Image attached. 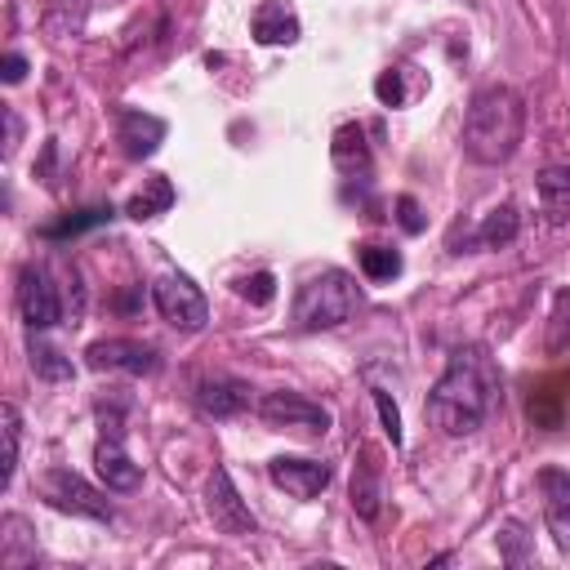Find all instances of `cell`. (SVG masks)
<instances>
[{"label":"cell","instance_id":"6da1fadb","mask_svg":"<svg viewBox=\"0 0 570 570\" xmlns=\"http://www.w3.org/2000/svg\"><path fill=\"white\" fill-rule=\"evenodd\" d=\"M499 370L485 347H454L445 374L428 392V419L445 436H472L499 410Z\"/></svg>","mask_w":570,"mask_h":570},{"label":"cell","instance_id":"7a4b0ae2","mask_svg":"<svg viewBox=\"0 0 570 570\" xmlns=\"http://www.w3.org/2000/svg\"><path fill=\"white\" fill-rule=\"evenodd\" d=\"M525 134V102L508 85L476 89L463 116V151L476 165H503L521 147Z\"/></svg>","mask_w":570,"mask_h":570},{"label":"cell","instance_id":"3957f363","mask_svg":"<svg viewBox=\"0 0 570 570\" xmlns=\"http://www.w3.org/2000/svg\"><path fill=\"white\" fill-rule=\"evenodd\" d=\"M356 303H361L356 281H352L343 267H325L321 276H312V281L298 285L289 321H294V330H307V334H316V330H338L343 321L356 316Z\"/></svg>","mask_w":570,"mask_h":570},{"label":"cell","instance_id":"277c9868","mask_svg":"<svg viewBox=\"0 0 570 570\" xmlns=\"http://www.w3.org/2000/svg\"><path fill=\"white\" fill-rule=\"evenodd\" d=\"M258 419L267 428H285V432H298V436H325L330 423H334L330 405H321L303 392H267L258 401Z\"/></svg>","mask_w":570,"mask_h":570},{"label":"cell","instance_id":"5b68a950","mask_svg":"<svg viewBox=\"0 0 570 570\" xmlns=\"http://www.w3.org/2000/svg\"><path fill=\"white\" fill-rule=\"evenodd\" d=\"M151 303H156V312L174 325V330H187V334H196V330H205V321H209V303H205V294L191 285V276H183V272H165V276H156V285H151Z\"/></svg>","mask_w":570,"mask_h":570},{"label":"cell","instance_id":"8992f818","mask_svg":"<svg viewBox=\"0 0 570 570\" xmlns=\"http://www.w3.org/2000/svg\"><path fill=\"white\" fill-rule=\"evenodd\" d=\"M40 490H45V499H49L58 512L89 517V521H111V503H107V494L94 490V485H89L80 472H71V468H53V472H45Z\"/></svg>","mask_w":570,"mask_h":570},{"label":"cell","instance_id":"52a82bcc","mask_svg":"<svg viewBox=\"0 0 570 570\" xmlns=\"http://www.w3.org/2000/svg\"><path fill=\"white\" fill-rule=\"evenodd\" d=\"M205 512H209L214 530H223V534H232V539H245V534L258 530V521H254V512L245 508V499L236 494L227 468H214V472H209V481H205Z\"/></svg>","mask_w":570,"mask_h":570},{"label":"cell","instance_id":"ba28073f","mask_svg":"<svg viewBox=\"0 0 570 570\" xmlns=\"http://www.w3.org/2000/svg\"><path fill=\"white\" fill-rule=\"evenodd\" d=\"M85 365L98 374H156L160 356L151 343L138 338H98L85 347Z\"/></svg>","mask_w":570,"mask_h":570},{"label":"cell","instance_id":"9c48e42d","mask_svg":"<svg viewBox=\"0 0 570 570\" xmlns=\"http://www.w3.org/2000/svg\"><path fill=\"white\" fill-rule=\"evenodd\" d=\"M18 312L31 330H49L62 321V303H58V289L49 285V276L40 267H22L18 272Z\"/></svg>","mask_w":570,"mask_h":570},{"label":"cell","instance_id":"30bf717a","mask_svg":"<svg viewBox=\"0 0 570 570\" xmlns=\"http://www.w3.org/2000/svg\"><path fill=\"white\" fill-rule=\"evenodd\" d=\"M267 476L285 490V494H294V499H316L325 485H330V463H321V459H294V454H276L272 463H267Z\"/></svg>","mask_w":570,"mask_h":570},{"label":"cell","instance_id":"8fae6325","mask_svg":"<svg viewBox=\"0 0 570 570\" xmlns=\"http://www.w3.org/2000/svg\"><path fill=\"white\" fill-rule=\"evenodd\" d=\"M94 472H98V481H102L107 490H116V494H129V490L142 485V468L125 454L120 436H107V432H102V441L94 445Z\"/></svg>","mask_w":570,"mask_h":570},{"label":"cell","instance_id":"7c38bea8","mask_svg":"<svg viewBox=\"0 0 570 570\" xmlns=\"http://www.w3.org/2000/svg\"><path fill=\"white\" fill-rule=\"evenodd\" d=\"M539 490H543V521H548L557 548L570 557V472L543 468L539 472Z\"/></svg>","mask_w":570,"mask_h":570},{"label":"cell","instance_id":"4fadbf2b","mask_svg":"<svg viewBox=\"0 0 570 570\" xmlns=\"http://www.w3.org/2000/svg\"><path fill=\"white\" fill-rule=\"evenodd\" d=\"M116 138L125 142V156H134V160H147L160 142H165V120L160 116H151V111H120V120H116Z\"/></svg>","mask_w":570,"mask_h":570},{"label":"cell","instance_id":"5bb4252c","mask_svg":"<svg viewBox=\"0 0 570 570\" xmlns=\"http://www.w3.org/2000/svg\"><path fill=\"white\" fill-rule=\"evenodd\" d=\"M249 31H254V40H258V45H294V40L303 36L298 13H294L285 0H263V4L254 9Z\"/></svg>","mask_w":570,"mask_h":570},{"label":"cell","instance_id":"9a60e30c","mask_svg":"<svg viewBox=\"0 0 570 570\" xmlns=\"http://www.w3.org/2000/svg\"><path fill=\"white\" fill-rule=\"evenodd\" d=\"M196 405L209 419H232V414H240L249 405V387L240 379H205L196 387Z\"/></svg>","mask_w":570,"mask_h":570},{"label":"cell","instance_id":"2e32d148","mask_svg":"<svg viewBox=\"0 0 570 570\" xmlns=\"http://www.w3.org/2000/svg\"><path fill=\"white\" fill-rule=\"evenodd\" d=\"M534 191H539V209L552 227H561L570 218V165H548L539 169L534 178Z\"/></svg>","mask_w":570,"mask_h":570},{"label":"cell","instance_id":"e0dca14e","mask_svg":"<svg viewBox=\"0 0 570 570\" xmlns=\"http://www.w3.org/2000/svg\"><path fill=\"white\" fill-rule=\"evenodd\" d=\"M31 561H36V534L18 512H9L0 521V566L4 570H22Z\"/></svg>","mask_w":570,"mask_h":570},{"label":"cell","instance_id":"ac0fdd59","mask_svg":"<svg viewBox=\"0 0 570 570\" xmlns=\"http://www.w3.org/2000/svg\"><path fill=\"white\" fill-rule=\"evenodd\" d=\"M330 156L343 174H365L370 169V147H365V129L361 125H338L334 129V142H330Z\"/></svg>","mask_w":570,"mask_h":570},{"label":"cell","instance_id":"d6986e66","mask_svg":"<svg viewBox=\"0 0 570 570\" xmlns=\"http://www.w3.org/2000/svg\"><path fill=\"white\" fill-rule=\"evenodd\" d=\"M174 205V183L165 178V174H151L147 183H142V191L138 196H129V205H125V214L129 218H156V214H165Z\"/></svg>","mask_w":570,"mask_h":570},{"label":"cell","instance_id":"ffe728a7","mask_svg":"<svg viewBox=\"0 0 570 570\" xmlns=\"http://www.w3.org/2000/svg\"><path fill=\"white\" fill-rule=\"evenodd\" d=\"M517 232H521V214H517V205H499V209H490L485 223L476 227V240H481L485 249H503V245L517 240Z\"/></svg>","mask_w":570,"mask_h":570},{"label":"cell","instance_id":"44dd1931","mask_svg":"<svg viewBox=\"0 0 570 570\" xmlns=\"http://www.w3.org/2000/svg\"><path fill=\"white\" fill-rule=\"evenodd\" d=\"M379 499H383V485H379V472H374V463L365 454L356 463V476H352V508H356V517L374 521L379 517Z\"/></svg>","mask_w":570,"mask_h":570},{"label":"cell","instance_id":"7402d4cb","mask_svg":"<svg viewBox=\"0 0 570 570\" xmlns=\"http://www.w3.org/2000/svg\"><path fill=\"white\" fill-rule=\"evenodd\" d=\"M31 370H36V379H45V383H71L76 379V365L58 352V347H49V343H31Z\"/></svg>","mask_w":570,"mask_h":570},{"label":"cell","instance_id":"603a6c76","mask_svg":"<svg viewBox=\"0 0 570 570\" xmlns=\"http://www.w3.org/2000/svg\"><path fill=\"white\" fill-rule=\"evenodd\" d=\"M356 263H361V272H365L370 281H392V276H401V249H392V245H361V249H356Z\"/></svg>","mask_w":570,"mask_h":570},{"label":"cell","instance_id":"cb8c5ba5","mask_svg":"<svg viewBox=\"0 0 570 570\" xmlns=\"http://www.w3.org/2000/svg\"><path fill=\"white\" fill-rule=\"evenodd\" d=\"M0 423H4V476H0V485L9 490L13 472H18V450H22V414H18L13 401L0 405Z\"/></svg>","mask_w":570,"mask_h":570},{"label":"cell","instance_id":"d4e9b609","mask_svg":"<svg viewBox=\"0 0 570 570\" xmlns=\"http://www.w3.org/2000/svg\"><path fill=\"white\" fill-rule=\"evenodd\" d=\"M107 218H111V205H89V209H80V214H67V218L40 227V236H45V240H67V236H76V232H85V227H98V223H107Z\"/></svg>","mask_w":570,"mask_h":570},{"label":"cell","instance_id":"484cf974","mask_svg":"<svg viewBox=\"0 0 570 570\" xmlns=\"http://www.w3.org/2000/svg\"><path fill=\"white\" fill-rule=\"evenodd\" d=\"M548 356H570V289H561L552 298V316H548Z\"/></svg>","mask_w":570,"mask_h":570},{"label":"cell","instance_id":"4316f807","mask_svg":"<svg viewBox=\"0 0 570 570\" xmlns=\"http://www.w3.org/2000/svg\"><path fill=\"white\" fill-rule=\"evenodd\" d=\"M414 67H387V71H379V80H374V98L383 102V107H405L410 98H414V89H405V76H410Z\"/></svg>","mask_w":570,"mask_h":570},{"label":"cell","instance_id":"83f0119b","mask_svg":"<svg viewBox=\"0 0 570 570\" xmlns=\"http://www.w3.org/2000/svg\"><path fill=\"white\" fill-rule=\"evenodd\" d=\"M236 294H240V298H249L254 307H267V303L276 298V276H272V272L240 276V281H236Z\"/></svg>","mask_w":570,"mask_h":570},{"label":"cell","instance_id":"f1b7e54d","mask_svg":"<svg viewBox=\"0 0 570 570\" xmlns=\"http://www.w3.org/2000/svg\"><path fill=\"white\" fill-rule=\"evenodd\" d=\"M374 405H379V419H383L387 441H392V445H401L405 436H401V410H396V401H392L383 387H374Z\"/></svg>","mask_w":570,"mask_h":570},{"label":"cell","instance_id":"f546056e","mask_svg":"<svg viewBox=\"0 0 570 570\" xmlns=\"http://www.w3.org/2000/svg\"><path fill=\"white\" fill-rule=\"evenodd\" d=\"M396 223H401L410 236H419V232H423V209H419V200H414V196H396Z\"/></svg>","mask_w":570,"mask_h":570},{"label":"cell","instance_id":"4dcf8cb0","mask_svg":"<svg viewBox=\"0 0 570 570\" xmlns=\"http://www.w3.org/2000/svg\"><path fill=\"white\" fill-rule=\"evenodd\" d=\"M0 76H4V85H18V80H22V76H27V58H22V53H13V49H9V53H4V58H0Z\"/></svg>","mask_w":570,"mask_h":570},{"label":"cell","instance_id":"1f68e13d","mask_svg":"<svg viewBox=\"0 0 570 570\" xmlns=\"http://www.w3.org/2000/svg\"><path fill=\"white\" fill-rule=\"evenodd\" d=\"M18 134H22V125H18V111H13V107H4V156L18 147Z\"/></svg>","mask_w":570,"mask_h":570},{"label":"cell","instance_id":"d6a6232c","mask_svg":"<svg viewBox=\"0 0 570 570\" xmlns=\"http://www.w3.org/2000/svg\"><path fill=\"white\" fill-rule=\"evenodd\" d=\"M499 539L508 543V561H521V525H503Z\"/></svg>","mask_w":570,"mask_h":570}]
</instances>
